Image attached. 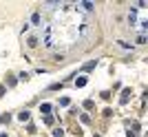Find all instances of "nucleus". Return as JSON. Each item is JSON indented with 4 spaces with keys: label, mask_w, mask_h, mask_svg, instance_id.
I'll return each instance as SVG.
<instances>
[{
    "label": "nucleus",
    "mask_w": 148,
    "mask_h": 137,
    "mask_svg": "<svg viewBox=\"0 0 148 137\" xmlns=\"http://www.w3.org/2000/svg\"><path fill=\"white\" fill-rule=\"evenodd\" d=\"M42 9L51 13L42 36V44L49 49H66L80 42L88 31L86 11L82 9V2H44Z\"/></svg>",
    "instance_id": "nucleus-1"
},
{
    "label": "nucleus",
    "mask_w": 148,
    "mask_h": 137,
    "mask_svg": "<svg viewBox=\"0 0 148 137\" xmlns=\"http://www.w3.org/2000/svg\"><path fill=\"white\" fill-rule=\"evenodd\" d=\"M33 25H40V13H33Z\"/></svg>",
    "instance_id": "nucleus-2"
}]
</instances>
